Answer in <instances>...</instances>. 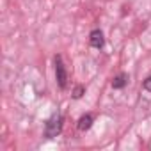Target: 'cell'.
<instances>
[{"instance_id":"obj_1","label":"cell","mask_w":151,"mask_h":151,"mask_svg":"<svg viewBox=\"0 0 151 151\" xmlns=\"http://www.w3.org/2000/svg\"><path fill=\"white\" fill-rule=\"evenodd\" d=\"M62 123H64L62 114L60 112H53L45 123V137L46 139H55L62 132Z\"/></svg>"},{"instance_id":"obj_7","label":"cell","mask_w":151,"mask_h":151,"mask_svg":"<svg viewBox=\"0 0 151 151\" xmlns=\"http://www.w3.org/2000/svg\"><path fill=\"white\" fill-rule=\"evenodd\" d=\"M142 89H144V91H147V93H151V75H147L146 80L142 82Z\"/></svg>"},{"instance_id":"obj_2","label":"cell","mask_w":151,"mask_h":151,"mask_svg":"<svg viewBox=\"0 0 151 151\" xmlns=\"http://www.w3.org/2000/svg\"><path fill=\"white\" fill-rule=\"evenodd\" d=\"M53 64H55V82L60 89H66L68 87V71H66V64H64L62 57L55 55Z\"/></svg>"},{"instance_id":"obj_5","label":"cell","mask_w":151,"mask_h":151,"mask_svg":"<svg viewBox=\"0 0 151 151\" xmlns=\"http://www.w3.org/2000/svg\"><path fill=\"white\" fill-rule=\"evenodd\" d=\"M126 84H128V75L126 73H119L117 77H114V80H112V87L114 89H123V87H126Z\"/></svg>"},{"instance_id":"obj_3","label":"cell","mask_w":151,"mask_h":151,"mask_svg":"<svg viewBox=\"0 0 151 151\" xmlns=\"http://www.w3.org/2000/svg\"><path fill=\"white\" fill-rule=\"evenodd\" d=\"M89 45H91L93 48H96V50L103 48V45H105V37H103V32H101L100 29L91 30V34H89Z\"/></svg>"},{"instance_id":"obj_4","label":"cell","mask_w":151,"mask_h":151,"mask_svg":"<svg viewBox=\"0 0 151 151\" xmlns=\"http://www.w3.org/2000/svg\"><path fill=\"white\" fill-rule=\"evenodd\" d=\"M93 123H94V116H93V114H84V116L78 119L77 128H78V132H87V130L93 126Z\"/></svg>"},{"instance_id":"obj_6","label":"cell","mask_w":151,"mask_h":151,"mask_svg":"<svg viewBox=\"0 0 151 151\" xmlns=\"http://www.w3.org/2000/svg\"><path fill=\"white\" fill-rule=\"evenodd\" d=\"M84 93H86V89H84L82 86H77V87L73 89V98H75V100H80V98L84 96Z\"/></svg>"}]
</instances>
